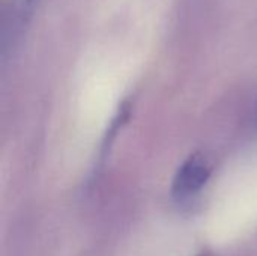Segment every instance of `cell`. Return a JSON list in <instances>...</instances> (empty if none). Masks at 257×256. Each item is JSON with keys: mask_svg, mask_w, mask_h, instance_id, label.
<instances>
[{"mask_svg": "<svg viewBox=\"0 0 257 256\" xmlns=\"http://www.w3.org/2000/svg\"><path fill=\"white\" fill-rule=\"evenodd\" d=\"M209 177L211 166L208 160L200 154H194L188 157L178 169L173 180V195L179 199L190 198L203 189Z\"/></svg>", "mask_w": 257, "mask_h": 256, "instance_id": "7a4b0ae2", "label": "cell"}, {"mask_svg": "<svg viewBox=\"0 0 257 256\" xmlns=\"http://www.w3.org/2000/svg\"><path fill=\"white\" fill-rule=\"evenodd\" d=\"M39 0H9L3 9L0 48L2 60L6 62L23 42Z\"/></svg>", "mask_w": 257, "mask_h": 256, "instance_id": "6da1fadb", "label": "cell"}, {"mask_svg": "<svg viewBox=\"0 0 257 256\" xmlns=\"http://www.w3.org/2000/svg\"><path fill=\"white\" fill-rule=\"evenodd\" d=\"M253 127H254V131L257 133V104L254 107V115H253Z\"/></svg>", "mask_w": 257, "mask_h": 256, "instance_id": "3957f363", "label": "cell"}]
</instances>
